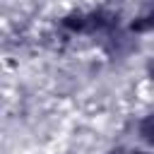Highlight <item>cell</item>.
<instances>
[{"label":"cell","instance_id":"4","mask_svg":"<svg viewBox=\"0 0 154 154\" xmlns=\"http://www.w3.org/2000/svg\"><path fill=\"white\" fill-rule=\"evenodd\" d=\"M132 154H149V152H132Z\"/></svg>","mask_w":154,"mask_h":154},{"label":"cell","instance_id":"3","mask_svg":"<svg viewBox=\"0 0 154 154\" xmlns=\"http://www.w3.org/2000/svg\"><path fill=\"white\" fill-rule=\"evenodd\" d=\"M149 77L154 79V58H152V63H149Z\"/></svg>","mask_w":154,"mask_h":154},{"label":"cell","instance_id":"2","mask_svg":"<svg viewBox=\"0 0 154 154\" xmlns=\"http://www.w3.org/2000/svg\"><path fill=\"white\" fill-rule=\"evenodd\" d=\"M140 137H142L147 144L154 147V113H149V116H144V118L140 120Z\"/></svg>","mask_w":154,"mask_h":154},{"label":"cell","instance_id":"1","mask_svg":"<svg viewBox=\"0 0 154 154\" xmlns=\"http://www.w3.org/2000/svg\"><path fill=\"white\" fill-rule=\"evenodd\" d=\"M130 31H135V34L154 31V7H152V10H147L144 14L135 17V19H132V24H130Z\"/></svg>","mask_w":154,"mask_h":154}]
</instances>
